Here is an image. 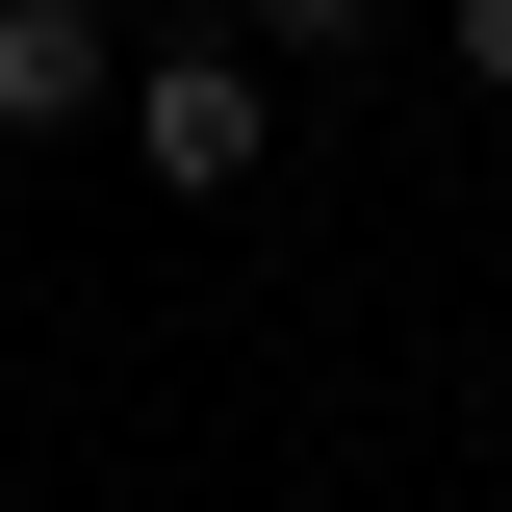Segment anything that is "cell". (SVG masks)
Returning <instances> with one entry per match:
<instances>
[{
  "mask_svg": "<svg viewBox=\"0 0 512 512\" xmlns=\"http://www.w3.org/2000/svg\"><path fill=\"white\" fill-rule=\"evenodd\" d=\"M128 180H154V205H256V52H231V26L128 52Z\"/></svg>",
  "mask_w": 512,
  "mask_h": 512,
  "instance_id": "cell-1",
  "label": "cell"
},
{
  "mask_svg": "<svg viewBox=\"0 0 512 512\" xmlns=\"http://www.w3.org/2000/svg\"><path fill=\"white\" fill-rule=\"evenodd\" d=\"M461 77H487V103H512V0H461Z\"/></svg>",
  "mask_w": 512,
  "mask_h": 512,
  "instance_id": "cell-4",
  "label": "cell"
},
{
  "mask_svg": "<svg viewBox=\"0 0 512 512\" xmlns=\"http://www.w3.org/2000/svg\"><path fill=\"white\" fill-rule=\"evenodd\" d=\"M256 52H384V0H231Z\"/></svg>",
  "mask_w": 512,
  "mask_h": 512,
  "instance_id": "cell-3",
  "label": "cell"
},
{
  "mask_svg": "<svg viewBox=\"0 0 512 512\" xmlns=\"http://www.w3.org/2000/svg\"><path fill=\"white\" fill-rule=\"evenodd\" d=\"M0 128H128V26L103 0H0Z\"/></svg>",
  "mask_w": 512,
  "mask_h": 512,
  "instance_id": "cell-2",
  "label": "cell"
}]
</instances>
